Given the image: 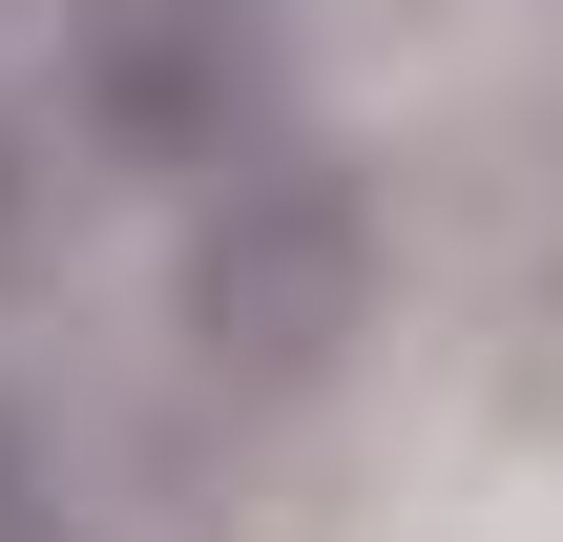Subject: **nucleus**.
<instances>
[{"instance_id":"f257e3e1","label":"nucleus","mask_w":563,"mask_h":542,"mask_svg":"<svg viewBox=\"0 0 563 542\" xmlns=\"http://www.w3.org/2000/svg\"><path fill=\"white\" fill-rule=\"evenodd\" d=\"M167 209H188V230H167V355H188L209 397H313V376H355V334H376V292H397V188H376L355 146L272 125V146L188 167Z\"/></svg>"},{"instance_id":"f03ea898","label":"nucleus","mask_w":563,"mask_h":542,"mask_svg":"<svg viewBox=\"0 0 563 542\" xmlns=\"http://www.w3.org/2000/svg\"><path fill=\"white\" fill-rule=\"evenodd\" d=\"M42 84H63V146L104 188H188V167H230V146L292 125L313 0H63L42 21Z\"/></svg>"},{"instance_id":"7ed1b4c3","label":"nucleus","mask_w":563,"mask_h":542,"mask_svg":"<svg viewBox=\"0 0 563 542\" xmlns=\"http://www.w3.org/2000/svg\"><path fill=\"white\" fill-rule=\"evenodd\" d=\"M0 542H104V501H84V439H63V397H21V376H0Z\"/></svg>"},{"instance_id":"20e7f679","label":"nucleus","mask_w":563,"mask_h":542,"mask_svg":"<svg viewBox=\"0 0 563 542\" xmlns=\"http://www.w3.org/2000/svg\"><path fill=\"white\" fill-rule=\"evenodd\" d=\"M42 272V125H21V63H0V292Z\"/></svg>"}]
</instances>
